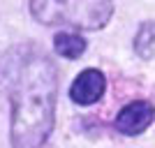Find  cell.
I'll return each instance as SVG.
<instances>
[{
  "mask_svg": "<svg viewBox=\"0 0 155 148\" xmlns=\"http://www.w3.org/2000/svg\"><path fill=\"white\" fill-rule=\"evenodd\" d=\"M58 70L37 44L9 46L0 56V90L7 95L12 148H44L56 127Z\"/></svg>",
  "mask_w": 155,
  "mask_h": 148,
  "instance_id": "cell-1",
  "label": "cell"
},
{
  "mask_svg": "<svg viewBox=\"0 0 155 148\" xmlns=\"http://www.w3.org/2000/svg\"><path fill=\"white\" fill-rule=\"evenodd\" d=\"M30 14L44 26H72L81 30H100L114 16V2L72 0V2H30Z\"/></svg>",
  "mask_w": 155,
  "mask_h": 148,
  "instance_id": "cell-2",
  "label": "cell"
},
{
  "mask_svg": "<svg viewBox=\"0 0 155 148\" xmlns=\"http://www.w3.org/2000/svg\"><path fill=\"white\" fill-rule=\"evenodd\" d=\"M104 90H107V77L102 74V70L86 67L72 81L70 100L74 104H79V107H93L104 97Z\"/></svg>",
  "mask_w": 155,
  "mask_h": 148,
  "instance_id": "cell-3",
  "label": "cell"
},
{
  "mask_svg": "<svg viewBox=\"0 0 155 148\" xmlns=\"http://www.w3.org/2000/svg\"><path fill=\"white\" fill-rule=\"evenodd\" d=\"M114 125L125 136L141 134L153 125V104L148 100H134V102L125 104L123 109L118 111Z\"/></svg>",
  "mask_w": 155,
  "mask_h": 148,
  "instance_id": "cell-4",
  "label": "cell"
},
{
  "mask_svg": "<svg viewBox=\"0 0 155 148\" xmlns=\"http://www.w3.org/2000/svg\"><path fill=\"white\" fill-rule=\"evenodd\" d=\"M53 49H56V53L63 56V58L77 60V58H81V56L86 53L88 42H86V37H81V35H77V32L60 30L58 35L53 37Z\"/></svg>",
  "mask_w": 155,
  "mask_h": 148,
  "instance_id": "cell-5",
  "label": "cell"
},
{
  "mask_svg": "<svg viewBox=\"0 0 155 148\" xmlns=\"http://www.w3.org/2000/svg\"><path fill=\"white\" fill-rule=\"evenodd\" d=\"M134 51L141 56L143 60L153 58V21H143L139 32L134 37Z\"/></svg>",
  "mask_w": 155,
  "mask_h": 148,
  "instance_id": "cell-6",
  "label": "cell"
}]
</instances>
